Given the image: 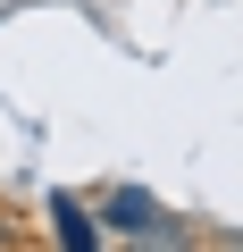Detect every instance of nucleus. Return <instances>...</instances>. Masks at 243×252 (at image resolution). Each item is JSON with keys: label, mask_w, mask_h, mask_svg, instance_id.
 I'll return each instance as SVG.
<instances>
[{"label": "nucleus", "mask_w": 243, "mask_h": 252, "mask_svg": "<svg viewBox=\"0 0 243 252\" xmlns=\"http://www.w3.org/2000/svg\"><path fill=\"white\" fill-rule=\"evenodd\" d=\"M0 252H17V227H9V219H0Z\"/></svg>", "instance_id": "obj_4"}, {"label": "nucleus", "mask_w": 243, "mask_h": 252, "mask_svg": "<svg viewBox=\"0 0 243 252\" xmlns=\"http://www.w3.org/2000/svg\"><path fill=\"white\" fill-rule=\"evenodd\" d=\"M42 210H51V235H59V252H101V244H109L101 210H84L76 193H42Z\"/></svg>", "instance_id": "obj_2"}, {"label": "nucleus", "mask_w": 243, "mask_h": 252, "mask_svg": "<svg viewBox=\"0 0 243 252\" xmlns=\"http://www.w3.org/2000/svg\"><path fill=\"white\" fill-rule=\"evenodd\" d=\"M92 210H101V227H109V235H126V244H135V235H143V227H151V219H160L168 202H160L151 185H109V193H101Z\"/></svg>", "instance_id": "obj_1"}, {"label": "nucleus", "mask_w": 243, "mask_h": 252, "mask_svg": "<svg viewBox=\"0 0 243 252\" xmlns=\"http://www.w3.org/2000/svg\"><path fill=\"white\" fill-rule=\"evenodd\" d=\"M126 252H201V227H193V219H176V210H160Z\"/></svg>", "instance_id": "obj_3"}, {"label": "nucleus", "mask_w": 243, "mask_h": 252, "mask_svg": "<svg viewBox=\"0 0 243 252\" xmlns=\"http://www.w3.org/2000/svg\"><path fill=\"white\" fill-rule=\"evenodd\" d=\"M218 252H243V235H218Z\"/></svg>", "instance_id": "obj_5"}]
</instances>
